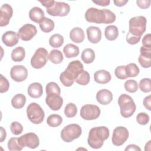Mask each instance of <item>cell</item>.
I'll return each mask as SVG.
<instances>
[{
    "mask_svg": "<svg viewBox=\"0 0 151 151\" xmlns=\"http://www.w3.org/2000/svg\"><path fill=\"white\" fill-rule=\"evenodd\" d=\"M114 74L116 77L120 80H125L127 78L126 71H125V65H120L116 68L114 70Z\"/></svg>",
    "mask_w": 151,
    "mask_h": 151,
    "instance_id": "b9f144b4",
    "label": "cell"
},
{
    "mask_svg": "<svg viewBox=\"0 0 151 151\" xmlns=\"http://www.w3.org/2000/svg\"><path fill=\"white\" fill-rule=\"evenodd\" d=\"M86 32L88 40L92 44H97L101 39V31L97 27H88L87 28Z\"/></svg>",
    "mask_w": 151,
    "mask_h": 151,
    "instance_id": "d6986e66",
    "label": "cell"
},
{
    "mask_svg": "<svg viewBox=\"0 0 151 151\" xmlns=\"http://www.w3.org/2000/svg\"><path fill=\"white\" fill-rule=\"evenodd\" d=\"M143 46L146 48H151V35L147 34L145 35L142 39Z\"/></svg>",
    "mask_w": 151,
    "mask_h": 151,
    "instance_id": "7dc6e473",
    "label": "cell"
},
{
    "mask_svg": "<svg viewBox=\"0 0 151 151\" xmlns=\"http://www.w3.org/2000/svg\"><path fill=\"white\" fill-rule=\"evenodd\" d=\"M44 6H45L47 8H48L50 7H51L53 4L55 2V1L54 0H51V1H39Z\"/></svg>",
    "mask_w": 151,
    "mask_h": 151,
    "instance_id": "816d5d0a",
    "label": "cell"
},
{
    "mask_svg": "<svg viewBox=\"0 0 151 151\" xmlns=\"http://www.w3.org/2000/svg\"><path fill=\"white\" fill-rule=\"evenodd\" d=\"M27 115L31 122L34 124L41 123L45 117V113L42 107L36 103H30L27 108Z\"/></svg>",
    "mask_w": 151,
    "mask_h": 151,
    "instance_id": "8992f818",
    "label": "cell"
},
{
    "mask_svg": "<svg viewBox=\"0 0 151 151\" xmlns=\"http://www.w3.org/2000/svg\"><path fill=\"white\" fill-rule=\"evenodd\" d=\"M45 92L46 94L50 93H56L60 95L61 90L58 85L55 82H50L48 83L45 87Z\"/></svg>",
    "mask_w": 151,
    "mask_h": 151,
    "instance_id": "ab89813d",
    "label": "cell"
},
{
    "mask_svg": "<svg viewBox=\"0 0 151 151\" xmlns=\"http://www.w3.org/2000/svg\"><path fill=\"white\" fill-rule=\"evenodd\" d=\"M25 57V50L22 47H17L11 52V58L15 62L22 61Z\"/></svg>",
    "mask_w": 151,
    "mask_h": 151,
    "instance_id": "83f0119b",
    "label": "cell"
},
{
    "mask_svg": "<svg viewBox=\"0 0 151 151\" xmlns=\"http://www.w3.org/2000/svg\"><path fill=\"white\" fill-rule=\"evenodd\" d=\"M143 104L146 109H147L149 111L151 110V99L150 95L145 97V99H143Z\"/></svg>",
    "mask_w": 151,
    "mask_h": 151,
    "instance_id": "c3c4849f",
    "label": "cell"
},
{
    "mask_svg": "<svg viewBox=\"0 0 151 151\" xmlns=\"http://www.w3.org/2000/svg\"><path fill=\"white\" fill-rule=\"evenodd\" d=\"M29 19L36 23H40L45 18L44 11L38 6L32 8L29 12Z\"/></svg>",
    "mask_w": 151,
    "mask_h": 151,
    "instance_id": "603a6c76",
    "label": "cell"
},
{
    "mask_svg": "<svg viewBox=\"0 0 151 151\" xmlns=\"http://www.w3.org/2000/svg\"><path fill=\"white\" fill-rule=\"evenodd\" d=\"M94 81L99 84H107L111 79L110 73L104 70H100L96 71L94 74Z\"/></svg>",
    "mask_w": 151,
    "mask_h": 151,
    "instance_id": "44dd1931",
    "label": "cell"
},
{
    "mask_svg": "<svg viewBox=\"0 0 151 151\" xmlns=\"http://www.w3.org/2000/svg\"><path fill=\"white\" fill-rule=\"evenodd\" d=\"M118 104L120 109V114L124 118L131 117L136 111V106L133 99L126 94L119 96Z\"/></svg>",
    "mask_w": 151,
    "mask_h": 151,
    "instance_id": "277c9868",
    "label": "cell"
},
{
    "mask_svg": "<svg viewBox=\"0 0 151 151\" xmlns=\"http://www.w3.org/2000/svg\"><path fill=\"white\" fill-rule=\"evenodd\" d=\"M92 2L97 5L101 6H106L109 5L110 3V0H98V1H92Z\"/></svg>",
    "mask_w": 151,
    "mask_h": 151,
    "instance_id": "681fc988",
    "label": "cell"
},
{
    "mask_svg": "<svg viewBox=\"0 0 151 151\" xmlns=\"http://www.w3.org/2000/svg\"><path fill=\"white\" fill-rule=\"evenodd\" d=\"M63 52L65 56L68 58L77 57L80 52L79 48L73 44H68L63 48Z\"/></svg>",
    "mask_w": 151,
    "mask_h": 151,
    "instance_id": "d4e9b609",
    "label": "cell"
},
{
    "mask_svg": "<svg viewBox=\"0 0 151 151\" xmlns=\"http://www.w3.org/2000/svg\"><path fill=\"white\" fill-rule=\"evenodd\" d=\"M90 80V76L89 73L87 71L83 70L77 76L75 81L81 86H86L88 84Z\"/></svg>",
    "mask_w": 151,
    "mask_h": 151,
    "instance_id": "1f68e13d",
    "label": "cell"
},
{
    "mask_svg": "<svg viewBox=\"0 0 151 151\" xmlns=\"http://www.w3.org/2000/svg\"><path fill=\"white\" fill-rule=\"evenodd\" d=\"M126 76L128 77H136L139 73V68L135 63H129L125 66Z\"/></svg>",
    "mask_w": 151,
    "mask_h": 151,
    "instance_id": "e575fe53",
    "label": "cell"
},
{
    "mask_svg": "<svg viewBox=\"0 0 151 151\" xmlns=\"http://www.w3.org/2000/svg\"><path fill=\"white\" fill-rule=\"evenodd\" d=\"M8 148L11 151H20L22 148L19 144L17 137H11L7 143Z\"/></svg>",
    "mask_w": 151,
    "mask_h": 151,
    "instance_id": "8d00e7d4",
    "label": "cell"
},
{
    "mask_svg": "<svg viewBox=\"0 0 151 151\" xmlns=\"http://www.w3.org/2000/svg\"><path fill=\"white\" fill-rule=\"evenodd\" d=\"M41 30L44 32H50L52 31L55 27L54 22L49 18L45 17L39 24Z\"/></svg>",
    "mask_w": 151,
    "mask_h": 151,
    "instance_id": "f546056e",
    "label": "cell"
},
{
    "mask_svg": "<svg viewBox=\"0 0 151 151\" xmlns=\"http://www.w3.org/2000/svg\"><path fill=\"white\" fill-rule=\"evenodd\" d=\"M27 92L31 98L38 99L42 95L43 88L40 83H32L28 86Z\"/></svg>",
    "mask_w": 151,
    "mask_h": 151,
    "instance_id": "7402d4cb",
    "label": "cell"
},
{
    "mask_svg": "<svg viewBox=\"0 0 151 151\" xmlns=\"http://www.w3.org/2000/svg\"><path fill=\"white\" fill-rule=\"evenodd\" d=\"M127 2H128V0H117V1H113V3L114 4V5L119 7L125 5Z\"/></svg>",
    "mask_w": 151,
    "mask_h": 151,
    "instance_id": "db71d44e",
    "label": "cell"
},
{
    "mask_svg": "<svg viewBox=\"0 0 151 151\" xmlns=\"http://www.w3.org/2000/svg\"><path fill=\"white\" fill-rule=\"evenodd\" d=\"M48 60L47 50L44 48H39L31 58V65L35 69H40L47 64Z\"/></svg>",
    "mask_w": 151,
    "mask_h": 151,
    "instance_id": "ba28073f",
    "label": "cell"
},
{
    "mask_svg": "<svg viewBox=\"0 0 151 151\" xmlns=\"http://www.w3.org/2000/svg\"><path fill=\"white\" fill-rule=\"evenodd\" d=\"M10 76L14 81L22 82L25 80L28 77V70L22 65H16L11 68Z\"/></svg>",
    "mask_w": 151,
    "mask_h": 151,
    "instance_id": "5bb4252c",
    "label": "cell"
},
{
    "mask_svg": "<svg viewBox=\"0 0 151 151\" xmlns=\"http://www.w3.org/2000/svg\"><path fill=\"white\" fill-rule=\"evenodd\" d=\"M48 59L50 61L55 64H58L63 61L64 57L62 52L58 50H52L50 51Z\"/></svg>",
    "mask_w": 151,
    "mask_h": 151,
    "instance_id": "4dcf8cb0",
    "label": "cell"
},
{
    "mask_svg": "<svg viewBox=\"0 0 151 151\" xmlns=\"http://www.w3.org/2000/svg\"><path fill=\"white\" fill-rule=\"evenodd\" d=\"M85 18L88 22L107 24L113 23L116 17L114 12L108 9H99L91 7L86 11Z\"/></svg>",
    "mask_w": 151,
    "mask_h": 151,
    "instance_id": "6da1fadb",
    "label": "cell"
},
{
    "mask_svg": "<svg viewBox=\"0 0 151 151\" xmlns=\"http://www.w3.org/2000/svg\"><path fill=\"white\" fill-rule=\"evenodd\" d=\"M64 43V38L60 34H55L51 35L49 39V44L53 48H59Z\"/></svg>",
    "mask_w": 151,
    "mask_h": 151,
    "instance_id": "836d02e7",
    "label": "cell"
},
{
    "mask_svg": "<svg viewBox=\"0 0 151 151\" xmlns=\"http://www.w3.org/2000/svg\"><path fill=\"white\" fill-rule=\"evenodd\" d=\"M47 12L51 16L65 17L70 11V5L64 2H56L50 8L46 9Z\"/></svg>",
    "mask_w": 151,
    "mask_h": 151,
    "instance_id": "9c48e42d",
    "label": "cell"
},
{
    "mask_svg": "<svg viewBox=\"0 0 151 151\" xmlns=\"http://www.w3.org/2000/svg\"><path fill=\"white\" fill-rule=\"evenodd\" d=\"M140 38H141L140 37H137V36L133 35L129 32H127V34L126 35V40L127 42L129 44H131V45H134V44H137L140 41Z\"/></svg>",
    "mask_w": 151,
    "mask_h": 151,
    "instance_id": "f6af8a7d",
    "label": "cell"
},
{
    "mask_svg": "<svg viewBox=\"0 0 151 151\" xmlns=\"http://www.w3.org/2000/svg\"><path fill=\"white\" fill-rule=\"evenodd\" d=\"M81 58L86 64L93 63L95 59V52L94 50L90 48L84 49L81 53Z\"/></svg>",
    "mask_w": 151,
    "mask_h": 151,
    "instance_id": "f1b7e54d",
    "label": "cell"
},
{
    "mask_svg": "<svg viewBox=\"0 0 151 151\" xmlns=\"http://www.w3.org/2000/svg\"><path fill=\"white\" fill-rule=\"evenodd\" d=\"M140 54L138 61L143 68H149L151 66V48H146L143 45L140 48Z\"/></svg>",
    "mask_w": 151,
    "mask_h": 151,
    "instance_id": "e0dca14e",
    "label": "cell"
},
{
    "mask_svg": "<svg viewBox=\"0 0 151 151\" xmlns=\"http://www.w3.org/2000/svg\"><path fill=\"white\" fill-rule=\"evenodd\" d=\"M26 103V97L23 94H15L11 99V104L14 109H20L22 108Z\"/></svg>",
    "mask_w": 151,
    "mask_h": 151,
    "instance_id": "484cf974",
    "label": "cell"
},
{
    "mask_svg": "<svg viewBox=\"0 0 151 151\" xmlns=\"http://www.w3.org/2000/svg\"><path fill=\"white\" fill-rule=\"evenodd\" d=\"M136 121L140 125H146L149 122V116L145 112L139 113L136 116Z\"/></svg>",
    "mask_w": 151,
    "mask_h": 151,
    "instance_id": "7bdbcfd3",
    "label": "cell"
},
{
    "mask_svg": "<svg viewBox=\"0 0 151 151\" xmlns=\"http://www.w3.org/2000/svg\"><path fill=\"white\" fill-rule=\"evenodd\" d=\"M64 112L66 117L68 118L73 117L77 113V107L75 104L69 103L65 106Z\"/></svg>",
    "mask_w": 151,
    "mask_h": 151,
    "instance_id": "d590c367",
    "label": "cell"
},
{
    "mask_svg": "<svg viewBox=\"0 0 151 151\" xmlns=\"http://www.w3.org/2000/svg\"><path fill=\"white\" fill-rule=\"evenodd\" d=\"M137 5L141 9H147L150 5V0H138L136 1Z\"/></svg>",
    "mask_w": 151,
    "mask_h": 151,
    "instance_id": "bcb514c9",
    "label": "cell"
},
{
    "mask_svg": "<svg viewBox=\"0 0 151 151\" xmlns=\"http://www.w3.org/2000/svg\"><path fill=\"white\" fill-rule=\"evenodd\" d=\"M125 90L129 93H135L138 89V84L134 80H128L124 84Z\"/></svg>",
    "mask_w": 151,
    "mask_h": 151,
    "instance_id": "f35d334b",
    "label": "cell"
},
{
    "mask_svg": "<svg viewBox=\"0 0 151 151\" xmlns=\"http://www.w3.org/2000/svg\"><path fill=\"white\" fill-rule=\"evenodd\" d=\"M84 32L80 27H74L70 32V38L74 42L79 44L84 40Z\"/></svg>",
    "mask_w": 151,
    "mask_h": 151,
    "instance_id": "cb8c5ba5",
    "label": "cell"
},
{
    "mask_svg": "<svg viewBox=\"0 0 151 151\" xmlns=\"http://www.w3.org/2000/svg\"><path fill=\"white\" fill-rule=\"evenodd\" d=\"M80 116L86 120L97 119L100 115V108L94 104H85L80 110Z\"/></svg>",
    "mask_w": 151,
    "mask_h": 151,
    "instance_id": "30bf717a",
    "label": "cell"
},
{
    "mask_svg": "<svg viewBox=\"0 0 151 151\" xmlns=\"http://www.w3.org/2000/svg\"><path fill=\"white\" fill-rule=\"evenodd\" d=\"M37 33V28L31 24H26L22 26L18 31L19 38L25 41L31 40Z\"/></svg>",
    "mask_w": 151,
    "mask_h": 151,
    "instance_id": "4fadbf2b",
    "label": "cell"
},
{
    "mask_svg": "<svg viewBox=\"0 0 151 151\" xmlns=\"http://www.w3.org/2000/svg\"><path fill=\"white\" fill-rule=\"evenodd\" d=\"M146 18L143 16H136L130 18L129 21V32L141 37L146 31Z\"/></svg>",
    "mask_w": 151,
    "mask_h": 151,
    "instance_id": "5b68a950",
    "label": "cell"
},
{
    "mask_svg": "<svg viewBox=\"0 0 151 151\" xmlns=\"http://www.w3.org/2000/svg\"><path fill=\"white\" fill-rule=\"evenodd\" d=\"M10 130L14 135H19L23 131L22 125L18 122H13L10 125Z\"/></svg>",
    "mask_w": 151,
    "mask_h": 151,
    "instance_id": "60d3db41",
    "label": "cell"
},
{
    "mask_svg": "<svg viewBox=\"0 0 151 151\" xmlns=\"http://www.w3.org/2000/svg\"><path fill=\"white\" fill-rule=\"evenodd\" d=\"M124 150L127 151V150H134V151H140L141 149L140 148L136 145H134V144H130V145H129L124 149Z\"/></svg>",
    "mask_w": 151,
    "mask_h": 151,
    "instance_id": "f907efd6",
    "label": "cell"
},
{
    "mask_svg": "<svg viewBox=\"0 0 151 151\" xmlns=\"http://www.w3.org/2000/svg\"><path fill=\"white\" fill-rule=\"evenodd\" d=\"M109 135V130L106 126L93 127L88 133V145L93 149H100L103 146L104 140L108 139Z\"/></svg>",
    "mask_w": 151,
    "mask_h": 151,
    "instance_id": "7a4b0ae2",
    "label": "cell"
},
{
    "mask_svg": "<svg viewBox=\"0 0 151 151\" xmlns=\"http://www.w3.org/2000/svg\"><path fill=\"white\" fill-rule=\"evenodd\" d=\"M63 122V118L59 114H52L50 115L47 119V124L52 127H58Z\"/></svg>",
    "mask_w": 151,
    "mask_h": 151,
    "instance_id": "d6a6232c",
    "label": "cell"
},
{
    "mask_svg": "<svg viewBox=\"0 0 151 151\" xmlns=\"http://www.w3.org/2000/svg\"><path fill=\"white\" fill-rule=\"evenodd\" d=\"M18 141L22 147L27 146L31 149H35L40 145V139L38 136L32 132L21 136L18 138Z\"/></svg>",
    "mask_w": 151,
    "mask_h": 151,
    "instance_id": "8fae6325",
    "label": "cell"
},
{
    "mask_svg": "<svg viewBox=\"0 0 151 151\" xmlns=\"http://www.w3.org/2000/svg\"><path fill=\"white\" fill-rule=\"evenodd\" d=\"M82 133L81 127L77 124H70L65 126L61 130L60 136L61 139L67 143H70L78 138Z\"/></svg>",
    "mask_w": 151,
    "mask_h": 151,
    "instance_id": "52a82bcc",
    "label": "cell"
},
{
    "mask_svg": "<svg viewBox=\"0 0 151 151\" xmlns=\"http://www.w3.org/2000/svg\"><path fill=\"white\" fill-rule=\"evenodd\" d=\"M0 132H1V136H0V142H3L6 137V130H5V129L1 126L0 127Z\"/></svg>",
    "mask_w": 151,
    "mask_h": 151,
    "instance_id": "f5cc1de1",
    "label": "cell"
},
{
    "mask_svg": "<svg viewBox=\"0 0 151 151\" xmlns=\"http://www.w3.org/2000/svg\"><path fill=\"white\" fill-rule=\"evenodd\" d=\"M97 101L102 105L109 104L113 100L112 93L107 89L100 90L96 94Z\"/></svg>",
    "mask_w": 151,
    "mask_h": 151,
    "instance_id": "ffe728a7",
    "label": "cell"
},
{
    "mask_svg": "<svg viewBox=\"0 0 151 151\" xmlns=\"http://www.w3.org/2000/svg\"><path fill=\"white\" fill-rule=\"evenodd\" d=\"M12 15L13 9L10 5L8 4L2 5L0 8V27H5L8 25Z\"/></svg>",
    "mask_w": 151,
    "mask_h": 151,
    "instance_id": "2e32d148",
    "label": "cell"
},
{
    "mask_svg": "<svg viewBox=\"0 0 151 151\" xmlns=\"http://www.w3.org/2000/svg\"><path fill=\"white\" fill-rule=\"evenodd\" d=\"M104 35L107 40L109 41L115 40L119 35L118 28L113 25H110L106 27Z\"/></svg>",
    "mask_w": 151,
    "mask_h": 151,
    "instance_id": "4316f807",
    "label": "cell"
},
{
    "mask_svg": "<svg viewBox=\"0 0 151 151\" xmlns=\"http://www.w3.org/2000/svg\"><path fill=\"white\" fill-rule=\"evenodd\" d=\"M9 88V83L8 80L2 75H0V92L3 93L6 92Z\"/></svg>",
    "mask_w": 151,
    "mask_h": 151,
    "instance_id": "ee69618b",
    "label": "cell"
},
{
    "mask_svg": "<svg viewBox=\"0 0 151 151\" xmlns=\"http://www.w3.org/2000/svg\"><path fill=\"white\" fill-rule=\"evenodd\" d=\"M140 90L144 93H149L151 91V80L149 78L142 79L139 84Z\"/></svg>",
    "mask_w": 151,
    "mask_h": 151,
    "instance_id": "74e56055",
    "label": "cell"
},
{
    "mask_svg": "<svg viewBox=\"0 0 151 151\" xmlns=\"http://www.w3.org/2000/svg\"><path fill=\"white\" fill-rule=\"evenodd\" d=\"M83 70V65L79 60L71 61L60 76V80L65 87L71 86L80 72Z\"/></svg>",
    "mask_w": 151,
    "mask_h": 151,
    "instance_id": "3957f363",
    "label": "cell"
},
{
    "mask_svg": "<svg viewBox=\"0 0 151 151\" xmlns=\"http://www.w3.org/2000/svg\"><path fill=\"white\" fill-rule=\"evenodd\" d=\"M19 35L13 31H8L2 35V41L7 47H13L17 45L19 41Z\"/></svg>",
    "mask_w": 151,
    "mask_h": 151,
    "instance_id": "ac0fdd59",
    "label": "cell"
},
{
    "mask_svg": "<svg viewBox=\"0 0 151 151\" xmlns=\"http://www.w3.org/2000/svg\"><path fill=\"white\" fill-rule=\"evenodd\" d=\"M47 105L54 111L59 110L63 106V99L60 95L56 93L47 94L45 97Z\"/></svg>",
    "mask_w": 151,
    "mask_h": 151,
    "instance_id": "9a60e30c",
    "label": "cell"
},
{
    "mask_svg": "<svg viewBox=\"0 0 151 151\" xmlns=\"http://www.w3.org/2000/svg\"><path fill=\"white\" fill-rule=\"evenodd\" d=\"M129 131L123 126H118L116 127L113 132L111 141L113 144L116 146H120L123 145L129 138Z\"/></svg>",
    "mask_w": 151,
    "mask_h": 151,
    "instance_id": "7c38bea8",
    "label": "cell"
}]
</instances>
